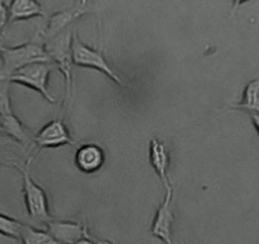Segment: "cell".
Segmentation results:
<instances>
[{
  "instance_id": "20",
  "label": "cell",
  "mask_w": 259,
  "mask_h": 244,
  "mask_svg": "<svg viewBox=\"0 0 259 244\" xmlns=\"http://www.w3.org/2000/svg\"><path fill=\"white\" fill-rule=\"evenodd\" d=\"M85 4H87V0H80V7L85 6Z\"/></svg>"
},
{
  "instance_id": "13",
  "label": "cell",
  "mask_w": 259,
  "mask_h": 244,
  "mask_svg": "<svg viewBox=\"0 0 259 244\" xmlns=\"http://www.w3.org/2000/svg\"><path fill=\"white\" fill-rule=\"evenodd\" d=\"M235 107L253 114H259V78L251 80L245 87L243 99Z\"/></svg>"
},
{
  "instance_id": "12",
  "label": "cell",
  "mask_w": 259,
  "mask_h": 244,
  "mask_svg": "<svg viewBox=\"0 0 259 244\" xmlns=\"http://www.w3.org/2000/svg\"><path fill=\"white\" fill-rule=\"evenodd\" d=\"M88 11L83 9L81 7L79 8L70 9V11H62L59 13H55L54 16L50 18V23L47 26V29L44 32L45 38L49 39L51 37H55L56 34L61 33L69 24L75 19H79L81 16L87 13Z\"/></svg>"
},
{
  "instance_id": "17",
  "label": "cell",
  "mask_w": 259,
  "mask_h": 244,
  "mask_svg": "<svg viewBox=\"0 0 259 244\" xmlns=\"http://www.w3.org/2000/svg\"><path fill=\"white\" fill-rule=\"evenodd\" d=\"M12 143H16V141H13L12 139H9L8 136H6L4 134L0 133V146L2 145H9V144Z\"/></svg>"
},
{
  "instance_id": "16",
  "label": "cell",
  "mask_w": 259,
  "mask_h": 244,
  "mask_svg": "<svg viewBox=\"0 0 259 244\" xmlns=\"http://www.w3.org/2000/svg\"><path fill=\"white\" fill-rule=\"evenodd\" d=\"M9 22V16H8V8L6 7V4L3 2H0V34L3 32L6 24Z\"/></svg>"
},
{
  "instance_id": "14",
  "label": "cell",
  "mask_w": 259,
  "mask_h": 244,
  "mask_svg": "<svg viewBox=\"0 0 259 244\" xmlns=\"http://www.w3.org/2000/svg\"><path fill=\"white\" fill-rule=\"evenodd\" d=\"M19 243L22 244H60L49 231L33 228L24 224Z\"/></svg>"
},
{
  "instance_id": "3",
  "label": "cell",
  "mask_w": 259,
  "mask_h": 244,
  "mask_svg": "<svg viewBox=\"0 0 259 244\" xmlns=\"http://www.w3.org/2000/svg\"><path fill=\"white\" fill-rule=\"evenodd\" d=\"M29 163H31V159L23 166H17L23 178V195L27 213L33 220L47 224L52 220L49 209V198H47L46 192L37 185L29 174Z\"/></svg>"
},
{
  "instance_id": "1",
  "label": "cell",
  "mask_w": 259,
  "mask_h": 244,
  "mask_svg": "<svg viewBox=\"0 0 259 244\" xmlns=\"http://www.w3.org/2000/svg\"><path fill=\"white\" fill-rule=\"evenodd\" d=\"M38 34L27 44L16 47H6L0 45V57H2V69H0V80H8L19 69L34 63H49V55L42 42L37 39Z\"/></svg>"
},
{
  "instance_id": "7",
  "label": "cell",
  "mask_w": 259,
  "mask_h": 244,
  "mask_svg": "<svg viewBox=\"0 0 259 244\" xmlns=\"http://www.w3.org/2000/svg\"><path fill=\"white\" fill-rule=\"evenodd\" d=\"M33 143L37 149L57 148L62 145H74V140L70 136L68 128L62 119H54L45 125L36 135L33 136Z\"/></svg>"
},
{
  "instance_id": "9",
  "label": "cell",
  "mask_w": 259,
  "mask_h": 244,
  "mask_svg": "<svg viewBox=\"0 0 259 244\" xmlns=\"http://www.w3.org/2000/svg\"><path fill=\"white\" fill-rule=\"evenodd\" d=\"M104 151L97 144H85L78 149L75 154V164L83 173L92 174L102 168L104 163Z\"/></svg>"
},
{
  "instance_id": "11",
  "label": "cell",
  "mask_w": 259,
  "mask_h": 244,
  "mask_svg": "<svg viewBox=\"0 0 259 244\" xmlns=\"http://www.w3.org/2000/svg\"><path fill=\"white\" fill-rule=\"evenodd\" d=\"M8 16L9 22H17L44 17L45 12L37 0H12L8 7Z\"/></svg>"
},
{
  "instance_id": "10",
  "label": "cell",
  "mask_w": 259,
  "mask_h": 244,
  "mask_svg": "<svg viewBox=\"0 0 259 244\" xmlns=\"http://www.w3.org/2000/svg\"><path fill=\"white\" fill-rule=\"evenodd\" d=\"M149 159L153 166L154 171L158 174L161 185L165 188L166 186L171 185L170 179L168 177L169 167V155L166 151L165 145L158 139H153L149 144Z\"/></svg>"
},
{
  "instance_id": "21",
  "label": "cell",
  "mask_w": 259,
  "mask_h": 244,
  "mask_svg": "<svg viewBox=\"0 0 259 244\" xmlns=\"http://www.w3.org/2000/svg\"><path fill=\"white\" fill-rule=\"evenodd\" d=\"M18 244H22V243H19V241H18Z\"/></svg>"
},
{
  "instance_id": "5",
  "label": "cell",
  "mask_w": 259,
  "mask_h": 244,
  "mask_svg": "<svg viewBox=\"0 0 259 244\" xmlns=\"http://www.w3.org/2000/svg\"><path fill=\"white\" fill-rule=\"evenodd\" d=\"M52 65L49 63H34L19 69L18 71L8 78L9 83H17L26 86L33 91L38 92L46 101L55 103V97L49 91V78Z\"/></svg>"
},
{
  "instance_id": "8",
  "label": "cell",
  "mask_w": 259,
  "mask_h": 244,
  "mask_svg": "<svg viewBox=\"0 0 259 244\" xmlns=\"http://www.w3.org/2000/svg\"><path fill=\"white\" fill-rule=\"evenodd\" d=\"M47 231L59 241L60 244H75L80 239L91 236L88 225L78 221H55L46 224Z\"/></svg>"
},
{
  "instance_id": "2",
  "label": "cell",
  "mask_w": 259,
  "mask_h": 244,
  "mask_svg": "<svg viewBox=\"0 0 259 244\" xmlns=\"http://www.w3.org/2000/svg\"><path fill=\"white\" fill-rule=\"evenodd\" d=\"M73 36L70 31H65L56 34L49 39H45V50L49 55L50 61L56 63L57 68L62 73L65 79V93H66V101L71 94V87H73V74H71V44H73Z\"/></svg>"
},
{
  "instance_id": "19",
  "label": "cell",
  "mask_w": 259,
  "mask_h": 244,
  "mask_svg": "<svg viewBox=\"0 0 259 244\" xmlns=\"http://www.w3.org/2000/svg\"><path fill=\"white\" fill-rule=\"evenodd\" d=\"M251 118H253L254 126H255V129L258 130V133H259V114H253V116H251Z\"/></svg>"
},
{
  "instance_id": "15",
  "label": "cell",
  "mask_w": 259,
  "mask_h": 244,
  "mask_svg": "<svg viewBox=\"0 0 259 244\" xmlns=\"http://www.w3.org/2000/svg\"><path fill=\"white\" fill-rule=\"evenodd\" d=\"M24 224L17 219L0 213V235L19 240L23 231Z\"/></svg>"
},
{
  "instance_id": "6",
  "label": "cell",
  "mask_w": 259,
  "mask_h": 244,
  "mask_svg": "<svg viewBox=\"0 0 259 244\" xmlns=\"http://www.w3.org/2000/svg\"><path fill=\"white\" fill-rule=\"evenodd\" d=\"M163 202L159 205L151 224V234L164 244H174L173 241V223H174V192L173 186L169 185L165 188Z\"/></svg>"
},
{
  "instance_id": "18",
  "label": "cell",
  "mask_w": 259,
  "mask_h": 244,
  "mask_svg": "<svg viewBox=\"0 0 259 244\" xmlns=\"http://www.w3.org/2000/svg\"><path fill=\"white\" fill-rule=\"evenodd\" d=\"M246 2H248V0H233V13H235V12L238 11L239 7L243 6Z\"/></svg>"
},
{
  "instance_id": "4",
  "label": "cell",
  "mask_w": 259,
  "mask_h": 244,
  "mask_svg": "<svg viewBox=\"0 0 259 244\" xmlns=\"http://www.w3.org/2000/svg\"><path fill=\"white\" fill-rule=\"evenodd\" d=\"M71 57H73V64H75V65L81 66V68L96 69V70L106 74L117 86L126 87V83L122 80L121 76L111 68V65L104 57L103 52H102V49H92L88 45L83 44L76 34L73 36Z\"/></svg>"
}]
</instances>
